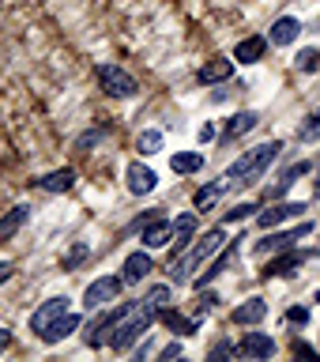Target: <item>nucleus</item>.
Returning a JSON list of instances; mask_svg holds the SVG:
<instances>
[{
  "label": "nucleus",
  "mask_w": 320,
  "mask_h": 362,
  "mask_svg": "<svg viewBox=\"0 0 320 362\" xmlns=\"http://www.w3.org/2000/svg\"><path fill=\"white\" fill-rule=\"evenodd\" d=\"M223 245H226L223 226H211V230H203L200 238H192V245L185 249V253H177L174 264H170V283H192V276H196Z\"/></svg>",
  "instance_id": "nucleus-1"
},
{
  "label": "nucleus",
  "mask_w": 320,
  "mask_h": 362,
  "mask_svg": "<svg viewBox=\"0 0 320 362\" xmlns=\"http://www.w3.org/2000/svg\"><path fill=\"white\" fill-rule=\"evenodd\" d=\"M279 151H283L279 140H268V144H260V147H249L242 158H234V163L226 166L223 177L230 181V185H256V181L268 174V166L279 158Z\"/></svg>",
  "instance_id": "nucleus-2"
},
{
  "label": "nucleus",
  "mask_w": 320,
  "mask_h": 362,
  "mask_svg": "<svg viewBox=\"0 0 320 362\" xmlns=\"http://www.w3.org/2000/svg\"><path fill=\"white\" fill-rule=\"evenodd\" d=\"M140 305H143V298H140V302H121L117 310H109V313L95 317V321H90V328H87V347H106V344H109V336L117 332V328L129 321V317L140 310Z\"/></svg>",
  "instance_id": "nucleus-3"
},
{
  "label": "nucleus",
  "mask_w": 320,
  "mask_h": 362,
  "mask_svg": "<svg viewBox=\"0 0 320 362\" xmlns=\"http://www.w3.org/2000/svg\"><path fill=\"white\" fill-rule=\"evenodd\" d=\"M158 321V310H155V305H140V310H136L132 317H129V321H124L121 328H117V332H113L109 336V347L113 351H129L132 344H136V339H140V336H147V332H151V325Z\"/></svg>",
  "instance_id": "nucleus-4"
},
{
  "label": "nucleus",
  "mask_w": 320,
  "mask_h": 362,
  "mask_svg": "<svg viewBox=\"0 0 320 362\" xmlns=\"http://www.w3.org/2000/svg\"><path fill=\"white\" fill-rule=\"evenodd\" d=\"M313 234V223L305 219V223H298L294 230H275V234H264L260 242L253 245V253L256 257H275V253H283V249H298V242L302 238H309Z\"/></svg>",
  "instance_id": "nucleus-5"
},
{
  "label": "nucleus",
  "mask_w": 320,
  "mask_h": 362,
  "mask_svg": "<svg viewBox=\"0 0 320 362\" xmlns=\"http://www.w3.org/2000/svg\"><path fill=\"white\" fill-rule=\"evenodd\" d=\"M98 83L106 87L109 98H132V95H140L136 76H129V72H124V68H117V64H98Z\"/></svg>",
  "instance_id": "nucleus-6"
},
{
  "label": "nucleus",
  "mask_w": 320,
  "mask_h": 362,
  "mask_svg": "<svg viewBox=\"0 0 320 362\" xmlns=\"http://www.w3.org/2000/svg\"><path fill=\"white\" fill-rule=\"evenodd\" d=\"M124 279L121 276H98L95 283H87L83 291V310H106V305L121 294Z\"/></svg>",
  "instance_id": "nucleus-7"
},
{
  "label": "nucleus",
  "mask_w": 320,
  "mask_h": 362,
  "mask_svg": "<svg viewBox=\"0 0 320 362\" xmlns=\"http://www.w3.org/2000/svg\"><path fill=\"white\" fill-rule=\"evenodd\" d=\"M68 310H72V298H64V294H57V298L42 302L38 310L30 313V332L42 339V332H45V328H49V325H53V321H57V317H61V313H68Z\"/></svg>",
  "instance_id": "nucleus-8"
},
{
  "label": "nucleus",
  "mask_w": 320,
  "mask_h": 362,
  "mask_svg": "<svg viewBox=\"0 0 320 362\" xmlns=\"http://www.w3.org/2000/svg\"><path fill=\"white\" fill-rule=\"evenodd\" d=\"M305 211V204L302 200H279V204H271V208H260L256 211V226L260 230H275L279 223H287V219H294V215H302Z\"/></svg>",
  "instance_id": "nucleus-9"
},
{
  "label": "nucleus",
  "mask_w": 320,
  "mask_h": 362,
  "mask_svg": "<svg viewBox=\"0 0 320 362\" xmlns=\"http://www.w3.org/2000/svg\"><path fill=\"white\" fill-rule=\"evenodd\" d=\"M237 242H242V238H230V245H223V249H219V257H215L211 264H208V272L192 276V287H196V291H200V287H211V283L219 279L226 268H230V260H234V253H237Z\"/></svg>",
  "instance_id": "nucleus-10"
},
{
  "label": "nucleus",
  "mask_w": 320,
  "mask_h": 362,
  "mask_svg": "<svg viewBox=\"0 0 320 362\" xmlns=\"http://www.w3.org/2000/svg\"><path fill=\"white\" fill-rule=\"evenodd\" d=\"M124 181H129V192L132 197H151V192L158 189V174L151 166L143 163H129V170H124Z\"/></svg>",
  "instance_id": "nucleus-11"
},
{
  "label": "nucleus",
  "mask_w": 320,
  "mask_h": 362,
  "mask_svg": "<svg viewBox=\"0 0 320 362\" xmlns=\"http://www.w3.org/2000/svg\"><path fill=\"white\" fill-rule=\"evenodd\" d=\"M151 268H155V260L147 249H136V253L124 257V268H121V279H124V287H136L140 279L151 276Z\"/></svg>",
  "instance_id": "nucleus-12"
},
{
  "label": "nucleus",
  "mask_w": 320,
  "mask_h": 362,
  "mask_svg": "<svg viewBox=\"0 0 320 362\" xmlns=\"http://www.w3.org/2000/svg\"><path fill=\"white\" fill-rule=\"evenodd\" d=\"M275 351L279 347L268 332H245V339L237 344V358H271Z\"/></svg>",
  "instance_id": "nucleus-13"
},
{
  "label": "nucleus",
  "mask_w": 320,
  "mask_h": 362,
  "mask_svg": "<svg viewBox=\"0 0 320 362\" xmlns=\"http://www.w3.org/2000/svg\"><path fill=\"white\" fill-rule=\"evenodd\" d=\"M268 38H264V34H249V38H242V42H237L234 45V61L237 64H260V61H264V53H268Z\"/></svg>",
  "instance_id": "nucleus-14"
},
{
  "label": "nucleus",
  "mask_w": 320,
  "mask_h": 362,
  "mask_svg": "<svg viewBox=\"0 0 320 362\" xmlns=\"http://www.w3.org/2000/svg\"><path fill=\"white\" fill-rule=\"evenodd\" d=\"M196 211H185V215H177L174 219V238H170V253H185V249L192 245V234H196Z\"/></svg>",
  "instance_id": "nucleus-15"
},
{
  "label": "nucleus",
  "mask_w": 320,
  "mask_h": 362,
  "mask_svg": "<svg viewBox=\"0 0 320 362\" xmlns=\"http://www.w3.org/2000/svg\"><path fill=\"white\" fill-rule=\"evenodd\" d=\"M316 253H294V249H283L275 260H268V268L260 272V276H294L305 260H313Z\"/></svg>",
  "instance_id": "nucleus-16"
},
{
  "label": "nucleus",
  "mask_w": 320,
  "mask_h": 362,
  "mask_svg": "<svg viewBox=\"0 0 320 362\" xmlns=\"http://www.w3.org/2000/svg\"><path fill=\"white\" fill-rule=\"evenodd\" d=\"M170 238H174V223H170L166 215H158V219H151L140 230L143 249H162V245H170Z\"/></svg>",
  "instance_id": "nucleus-17"
},
{
  "label": "nucleus",
  "mask_w": 320,
  "mask_h": 362,
  "mask_svg": "<svg viewBox=\"0 0 320 362\" xmlns=\"http://www.w3.org/2000/svg\"><path fill=\"white\" fill-rule=\"evenodd\" d=\"M268 317V302L264 298H245L242 305H234L230 310V321L234 325H242V328H253V325H260Z\"/></svg>",
  "instance_id": "nucleus-18"
},
{
  "label": "nucleus",
  "mask_w": 320,
  "mask_h": 362,
  "mask_svg": "<svg viewBox=\"0 0 320 362\" xmlns=\"http://www.w3.org/2000/svg\"><path fill=\"white\" fill-rule=\"evenodd\" d=\"M158 321H162L170 332H177V336H196L200 328H203V317H185L181 310H174V305L158 313Z\"/></svg>",
  "instance_id": "nucleus-19"
},
{
  "label": "nucleus",
  "mask_w": 320,
  "mask_h": 362,
  "mask_svg": "<svg viewBox=\"0 0 320 362\" xmlns=\"http://www.w3.org/2000/svg\"><path fill=\"white\" fill-rule=\"evenodd\" d=\"M196 79L203 87H219V83H230L234 79V61H226V57H215V61H208L196 72Z\"/></svg>",
  "instance_id": "nucleus-20"
},
{
  "label": "nucleus",
  "mask_w": 320,
  "mask_h": 362,
  "mask_svg": "<svg viewBox=\"0 0 320 362\" xmlns=\"http://www.w3.org/2000/svg\"><path fill=\"white\" fill-rule=\"evenodd\" d=\"M298 38H302V19H294V16H279L268 30V42L283 45V49H287L290 42H298Z\"/></svg>",
  "instance_id": "nucleus-21"
},
{
  "label": "nucleus",
  "mask_w": 320,
  "mask_h": 362,
  "mask_svg": "<svg viewBox=\"0 0 320 362\" xmlns=\"http://www.w3.org/2000/svg\"><path fill=\"white\" fill-rule=\"evenodd\" d=\"M76 328H83V313H72V310H68V313H61L49 328H45L42 339H45V344H61V339H68V336L76 332Z\"/></svg>",
  "instance_id": "nucleus-22"
},
{
  "label": "nucleus",
  "mask_w": 320,
  "mask_h": 362,
  "mask_svg": "<svg viewBox=\"0 0 320 362\" xmlns=\"http://www.w3.org/2000/svg\"><path fill=\"white\" fill-rule=\"evenodd\" d=\"M256 121H260V113H256V110H242V113H234V117L223 124V140H237V136L253 132V129H256Z\"/></svg>",
  "instance_id": "nucleus-23"
},
{
  "label": "nucleus",
  "mask_w": 320,
  "mask_h": 362,
  "mask_svg": "<svg viewBox=\"0 0 320 362\" xmlns=\"http://www.w3.org/2000/svg\"><path fill=\"white\" fill-rule=\"evenodd\" d=\"M230 189V181L219 177V181H208L203 189H196V197H192V204H196V211H211L215 204H219V197Z\"/></svg>",
  "instance_id": "nucleus-24"
},
{
  "label": "nucleus",
  "mask_w": 320,
  "mask_h": 362,
  "mask_svg": "<svg viewBox=\"0 0 320 362\" xmlns=\"http://www.w3.org/2000/svg\"><path fill=\"white\" fill-rule=\"evenodd\" d=\"M27 219H30V208H27V204H16V208H8V215L0 219V242H8L11 234H19L23 226H27Z\"/></svg>",
  "instance_id": "nucleus-25"
},
{
  "label": "nucleus",
  "mask_w": 320,
  "mask_h": 362,
  "mask_svg": "<svg viewBox=\"0 0 320 362\" xmlns=\"http://www.w3.org/2000/svg\"><path fill=\"white\" fill-rule=\"evenodd\" d=\"M76 185V170H53V174H45V177H38V189H45V192H68Z\"/></svg>",
  "instance_id": "nucleus-26"
},
{
  "label": "nucleus",
  "mask_w": 320,
  "mask_h": 362,
  "mask_svg": "<svg viewBox=\"0 0 320 362\" xmlns=\"http://www.w3.org/2000/svg\"><path fill=\"white\" fill-rule=\"evenodd\" d=\"M170 170H174V174H200L203 155L200 151H177L174 158H170Z\"/></svg>",
  "instance_id": "nucleus-27"
},
{
  "label": "nucleus",
  "mask_w": 320,
  "mask_h": 362,
  "mask_svg": "<svg viewBox=\"0 0 320 362\" xmlns=\"http://www.w3.org/2000/svg\"><path fill=\"white\" fill-rule=\"evenodd\" d=\"M309 170H313V163H294L290 170H283L279 185H275V189H268L264 197H283V192H287V189L294 185V181H298V177H305V174H309Z\"/></svg>",
  "instance_id": "nucleus-28"
},
{
  "label": "nucleus",
  "mask_w": 320,
  "mask_h": 362,
  "mask_svg": "<svg viewBox=\"0 0 320 362\" xmlns=\"http://www.w3.org/2000/svg\"><path fill=\"white\" fill-rule=\"evenodd\" d=\"M143 302L162 313V310H170V302H174V287H170V283H155V287L143 294Z\"/></svg>",
  "instance_id": "nucleus-29"
},
{
  "label": "nucleus",
  "mask_w": 320,
  "mask_h": 362,
  "mask_svg": "<svg viewBox=\"0 0 320 362\" xmlns=\"http://www.w3.org/2000/svg\"><path fill=\"white\" fill-rule=\"evenodd\" d=\"M136 151H140L143 158L158 155V151H162V132H158V129H143L140 136H136Z\"/></svg>",
  "instance_id": "nucleus-30"
},
{
  "label": "nucleus",
  "mask_w": 320,
  "mask_h": 362,
  "mask_svg": "<svg viewBox=\"0 0 320 362\" xmlns=\"http://www.w3.org/2000/svg\"><path fill=\"white\" fill-rule=\"evenodd\" d=\"M260 211V204H234L230 211H223V226L226 223H242V219H249V215H256Z\"/></svg>",
  "instance_id": "nucleus-31"
},
{
  "label": "nucleus",
  "mask_w": 320,
  "mask_h": 362,
  "mask_svg": "<svg viewBox=\"0 0 320 362\" xmlns=\"http://www.w3.org/2000/svg\"><path fill=\"white\" fill-rule=\"evenodd\" d=\"M215 305H219V294L208 291V287H200V291H196V317H208Z\"/></svg>",
  "instance_id": "nucleus-32"
},
{
  "label": "nucleus",
  "mask_w": 320,
  "mask_h": 362,
  "mask_svg": "<svg viewBox=\"0 0 320 362\" xmlns=\"http://www.w3.org/2000/svg\"><path fill=\"white\" fill-rule=\"evenodd\" d=\"M294 64H298V72H320V49H302Z\"/></svg>",
  "instance_id": "nucleus-33"
},
{
  "label": "nucleus",
  "mask_w": 320,
  "mask_h": 362,
  "mask_svg": "<svg viewBox=\"0 0 320 362\" xmlns=\"http://www.w3.org/2000/svg\"><path fill=\"white\" fill-rule=\"evenodd\" d=\"M87 257H90V245H87V242H79V245H72V249H68V257H64V268H76V264H83Z\"/></svg>",
  "instance_id": "nucleus-34"
},
{
  "label": "nucleus",
  "mask_w": 320,
  "mask_h": 362,
  "mask_svg": "<svg viewBox=\"0 0 320 362\" xmlns=\"http://www.w3.org/2000/svg\"><path fill=\"white\" fill-rule=\"evenodd\" d=\"M226 355H237V344H230V339H219V344H215L211 351H208V358H226Z\"/></svg>",
  "instance_id": "nucleus-35"
},
{
  "label": "nucleus",
  "mask_w": 320,
  "mask_h": 362,
  "mask_svg": "<svg viewBox=\"0 0 320 362\" xmlns=\"http://www.w3.org/2000/svg\"><path fill=\"white\" fill-rule=\"evenodd\" d=\"M316 136H320V110L313 113V121L302 129V140H316Z\"/></svg>",
  "instance_id": "nucleus-36"
},
{
  "label": "nucleus",
  "mask_w": 320,
  "mask_h": 362,
  "mask_svg": "<svg viewBox=\"0 0 320 362\" xmlns=\"http://www.w3.org/2000/svg\"><path fill=\"white\" fill-rule=\"evenodd\" d=\"M287 321L290 325H305L309 321V310H305V305H294V310H287Z\"/></svg>",
  "instance_id": "nucleus-37"
},
{
  "label": "nucleus",
  "mask_w": 320,
  "mask_h": 362,
  "mask_svg": "<svg viewBox=\"0 0 320 362\" xmlns=\"http://www.w3.org/2000/svg\"><path fill=\"white\" fill-rule=\"evenodd\" d=\"M11 276H16V264H11V260H0V287H4Z\"/></svg>",
  "instance_id": "nucleus-38"
},
{
  "label": "nucleus",
  "mask_w": 320,
  "mask_h": 362,
  "mask_svg": "<svg viewBox=\"0 0 320 362\" xmlns=\"http://www.w3.org/2000/svg\"><path fill=\"white\" fill-rule=\"evenodd\" d=\"M196 136H200V144H211L219 132H215V124H200V132H196Z\"/></svg>",
  "instance_id": "nucleus-39"
},
{
  "label": "nucleus",
  "mask_w": 320,
  "mask_h": 362,
  "mask_svg": "<svg viewBox=\"0 0 320 362\" xmlns=\"http://www.w3.org/2000/svg\"><path fill=\"white\" fill-rule=\"evenodd\" d=\"M162 362H170V358H181V344H170V347H162V355H158Z\"/></svg>",
  "instance_id": "nucleus-40"
},
{
  "label": "nucleus",
  "mask_w": 320,
  "mask_h": 362,
  "mask_svg": "<svg viewBox=\"0 0 320 362\" xmlns=\"http://www.w3.org/2000/svg\"><path fill=\"white\" fill-rule=\"evenodd\" d=\"M294 351H298V355H305V358H320V351H313L309 344H294Z\"/></svg>",
  "instance_id": "nucleus-41"
},
{
  "label": "nucleus",
  "mask_w": 320,
  "mask_h": 362,
  "mask_svg": "<svg viewBox=\"0 0 320 362\" xmlns=\"http://www.w3.org/2000/svg\"><path fill=\"white\" fill-rule=\"evenodd\" d=\"M8 347H11V332H8V328H0V355H4Z\"/></svg>",
  "instance_id": "nucleus-42"
},
{
  "label": "nucleus",
  "mask_w": 320,
  "mask_h": 362,
  "mask_svg": "<svg viewBox=\"0 0 320 362\" xmlns=\"http://www.w3.org/2000/svg\"><path fill=\"white\" fill-rule=\"evenodd\" d=\"M226 95H230V87H226V83H219V90L211 95V102H226Z\"/></svg>",
  "instance_id": "nucleus-43"
},
{
  "label": "nucleus",
  "mask_w": 320,
  "mask_h": 362,
  "mask_svg": "<svg viewBox=\"0 0 320 362\" xmlns=\"http://www.w3.org/2000/svg\"><path fill=\"white\" fill-rule=\"evenodd\" d=\"M313 185H316V197H320V170H316V181H313Z\"/></svg>",
  "instance_id": "nucleus-44"
},
{
  "label": "nucleus",
  "mask_w": 320,
  "mask_h": 362,
  "mask_svg": "<svg viewBox=\"0 0 320 362\" xmlns=\"http://www.w3.org/2000/svg\"><path fill=\"white\" fill-rule=\"evenodd\" d=\"M316 302H320V291H316Z\"/></svg>",
  "instance_id": "nucleus-45"
}]
</instances>
